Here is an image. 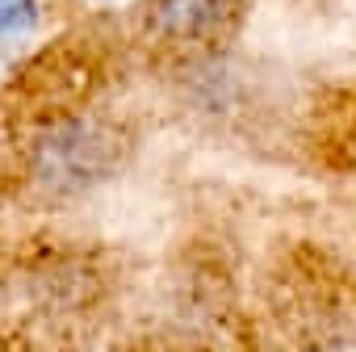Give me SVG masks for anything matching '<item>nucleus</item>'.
<instances>
[{
  "instance_id": "1",
  "label": "nucleus",
  "mask_w": 356,
  "mask_h": 352,
  "mask_svg": "<svg viewBox=\"0 0 356 352\" xmlns=\"http://www.w3.org/2000/svg\"><path fill=\"white\" fill-rule=\"evenodd\" d=\"M126 134L97 113H72L51 122L30 143V181L47 198H80L113 181L126 163Z\"/></svg>"
},
{
  "instance_id": "2",
  "label": "nucleus",
  "mask_w": 356,
  "mask_h": 352,
  "mask_svg": "<svg viewBox=\"0 0 356 352\" xmlns=\"http://www.w3.org/2000/svg\"><path fill=\"white\" fill-rule=\"evenodd\" d=\"M239 0H147V30L159 42L197 47L231 26Z\"/></svg>"
},
{
  "instance_id": "3",
  "label": "nucleus",
  "mask_w": 356,
  "mask_h": 352,
  "mask_svg": "<svg viewBox=\"0 0 356 352\" xmlns=\"http://www.w3.org/2000/svg\"><path fill=\"white\" fill-rule=\"evenodd\" d=\"M38 22V0H0V38L26 34Z\"/></svg>"
}]
</instances>
